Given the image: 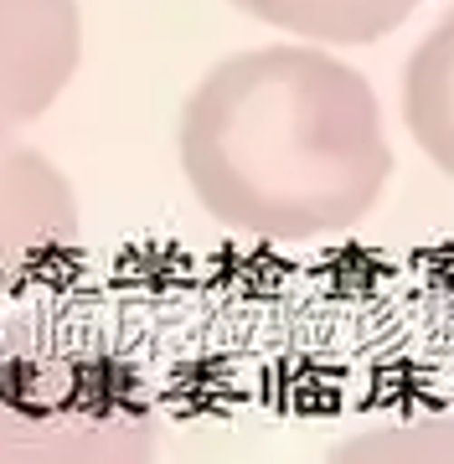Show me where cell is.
I'll return each mask as SVG.
<instances>
[{
  "label": "cell",
  "mask_w": 454,
  "mask_h": 464,
  "mask_svg": "<svg viewBox=\"0 0 454 464\" xmlns=\"http://www.w3.org/2000/svg\"><path fill=\"white\" fill-rule=\"evenodd\" d=\"M83 207L78 191L47 155L21 140L16 124H0V268L42 264L78 248Z\"/></svg>",
  "instance_id": "277c9868"
},
{
  "label": "cell",
  "mask_w": 454,
  "mask_h": 464,
  "mask_svg": "<svg viewBox=\"0 0 454 464\" xmlns=\"http://www.w3.org/2000/svg\"><path fill=\"white\" fill-rule=\"evenodd\" d=\"M233 5L315 47H367L398 32L423 0H233Z\"/></svg>",
  "instance_id": "5b68a950"
},
{
  "label": "cell",
  "mask_w": 454,
  "mask_h": 464,
  "mask_svg": "<svg viewBox=\"0 0 454 464\" xmlns=\"http://www.w3.org/2000/svg\"><path fill=\"white\" fill-rule=\"evenodd\" d=\"M403 124L434 170L454 181V5L403 67Z\"/></svg>",
  "instance_id": "8992f818"
},
{
  "label": "cell",
  "mask_w": 454,
  "mask_h": 464,
  "mask_svg": "<svg viewBox=\"0 0 454 464\" xmlns=\"http://www.w3.org/2000/svg\"><path fill=\"white\" fill-rule=\"evenodd\" d=\"M341 454H444V459H454V418H444V423H434V433L429 429H377L367 433V439H356V444H346Z\"/></svg>",
  "instance_id": "52a82bcc"
},
{
  "label": "cell",
  "mask_w": 454,
  "mask_h": 464,
  "mask_svg": "<svg viewBox=\"0 0 454 464\" xmlns=\"http://www.w3.org/2000/svg\"><path fill=\"white\" fill-rule=\"evenodd\" d=\"M155 408L124 366L78 351L0 356V459H140Z\"/></svg>",
  "instance_id": "7a4b0ae2"
},
{
  "label": "cell",
  "mask_w": 454,
  "mask_h": 464,
  "mask_svg": "<svg viewBox=\"0 0 454 464\" xmlns=\"http://www.w3.org/2000/svg\"><path fill=\"white\" fill-rule=\"evenodd\" d=\"M176 155L217 227L269 243L352 232L392 181L372 83L315 42L217 63L181 109Z\"/></svg>",
  "instance_id": "6da1fadb"
},
{
  "label": "cell",
  "mask_w": 454,
  "mask_h": 464,
  "mask_svg": "<svg viewBox=\"0 0 454 464\" xmlns=\"http://www.w3.org/2000/svg\"><path fill=\"white\" fill-rule=\"evenodd\" d=\"M83 57L78 0H0V124H32L63 99Z\"/></svg>",
  "instance_id": "3957f363"
}]
</instances>
